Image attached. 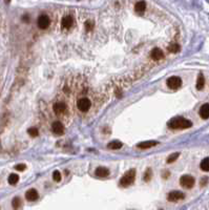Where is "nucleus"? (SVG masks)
Wrapping results in <instances>:
<instances>
[{"label":"nucleus","instance_id":"f257e3e1","mask_svg":"<svg viewBox=\"0 0 209 210\" xmlns=\"http://www.w3.org/2000/svg\"><path fill=\"white\" fill-rule=\"evenodd\" d=\"M167 125L171 129H186L191 127L192 123L191 121L187 120V119L183 117H175V118H172L171 120H169Z\"/></svg>","mask_w":209,"mask_h":210},{"label":"nucleus","instance_id":"f03ea898","mask_svg":"<svg viewBox=\"0 0 209 210\" xmlns=\"http://www.w3.org/2000/svg\"><path fill=\"white\" fill-rule=\"evenodd\" d=\"M136 179V170L134 169H129L123 175V176L120 180V185L122 187H128L134 182Z\"/></svg>","mask_w":209,"mask_h":210},{"label":"nucleus","instance_id":"7ed1b4c3","mask_svg":"<svg viewBox=\"0 0 209 210\" xmlns=\"http://www.w3.org/2000/svg\"><path fill=\"white\" fill-rule=\"evenodd\" d=\"M180 184L181 186L183 187V188L185 189H190L193 187L194 185V178L189 175H185V176H182L180 178Z\"/></svg>","mask_w":209,"mask_h":210},{"label":"nucleus","instance_id":"20e7f679","mask_svg":"<svg viewBox=\"0 0 209 210\" xmlns=\"http://www.w3.org/2000/svg\"><path fill=\"white\" fill-rule=\"evenodd\" d=\"M166 84L170 89H178V88H180L181 85H182V79H181L180 77L172 76L167 79Z\"/></svg>","mask_w":209,"mask_h":210},{"label":"nucleus","instance_id":"39448f33","mask_svg":"<svg viewBox=\"0 0 209 210\" xmlns=\"http://www.w3.org/2000/svg\"><path fill=\"white\" fill-rule=\"evenodd\" d=\"M90 105H92V103H90L89 99L87 98H80L77 101V107L82 112H86L90 108Z\"/></svg>","mask_w":209,"mask_h":210},{"label":"nucleus","instance_id":"423d86ee","mask_svg":"<svg viewBox=\"0 0 209 210\" xmlns=\"http://www.w3.org/2000/svg\"><path fill=\"white\" fill-rule=\"evenodd\" d=\"M49 23H51L49 17L48 15H44V14L40 15L37 19V25L41 30H46L49 26Z\"/></svg>","mask_w":209,"mask_h":210},{"label":"nucleus","instance_id":"0eeeda50","mask_svg":"<svg viewBox=\"0 0 209 210\" xmlns=\"http://www.w3.org/2000/svg\"><path fill=\"white\" fill-rule=\"evenodd\" d=\"M185 198V194L181 191H178V190H174V191H170L167 195V200L170 202H178L180 200H183Z\"/></svg>","mask_w":209,"mask_h":210},{"label":"nucleus","instance_id":"6e6552de","mask_svg":"<svg viewBox=\"0 0 209 210\" xmlns=\"http://www.w3.org/2000/svg\"><path fill=\"white\" fill-rule=\"evenodd\" d=\"M52 130H53L54 134L61 136V135H63V132H64V126H63V124L61 122L56 121V122H54L53 125H52Z\"/></svg>","mask_w":209,"mask_h":210},{"label":"nucleus","instance_id":"1a4fd4ad","mask_svg":"<svg viewBox=\"0 0 209 210\" xmlns=\"http://www.w3.org/2000/svg\"><path fill=\"white\" fill-rule=\"evenodd\" d=\"M61 24H62L63 29H66V30L70 29V27L73 26V24H74V19H73V17H71L70 15L64 16V17L62 18Z\"/></svg>","mask_w":209,"mask_h":210},{"label":"nucleus","instance_id":"9d476101","mask_svg":"<svg viewBox=\"0 0 209 210\" xmlns=\"http://www.w3.org/2000/svg\"><path fill=\"white\" fill-rule=\"evenodd\" d=\"M53 108H54L55 114L61 115L63 112H65V110H66V105L63 103V102H57V103L54 104Z\"/></svg>","mask_w":209,"mask_h":210},{"label":"nucleus","instance_id":"9b49d317","mask_svg":"<svg viewBox=\"0 0 209 210\" xmlns=\"http://www.w3.org/2000/svg\"><path fill=\"white\" fill-rule=\"evenodd\" d=\"M150 57L152 58L153 60H162L164 58V52L162 49L156 48H153L150 52Z\"/></svg>","mask_w":209,"mask_h":210},{"label":"nucleus","instance_id":"f8f14e48","mask_svg":"<svg viewBox=\"0 0 209 210\" xmlns=\"http://www.w3.org/2000/svg\"><path fill=\"white\" fill-rule=\"evenodd\" d=\"M39 198V194H38V191L36 189H30L25 192V199L27 201H36L38 200Z\"/></svg>","mask_w":209,"mask_h":210},{"label":"nucleus","instance_id":"ddd939ff","mask_svg":"<svg viewBox=\"0 0 209 210\" xmlns=\"http://www.w3.org/2000/svg\"><path fill=\"white\" fill-rule=\"evenodd\" d=\"M95 175L99 176V178H106V176H109V170L107 169L106 167H98L97 169L95 170Z\"/></svg>","mask_w":209,"mask_h":210},{"label":"nucleus","instance_id":"4468645a","mask_svg":"<svg viewBox=\"0 0 209 210\" xmlns=\"http://www.w3.org/2000/svg\"><path fill=\"white\" fill-rule=\"evenodd\" d=\"M156 145H158V142H157V141H145V142L139 143V144L137 145V147L141 148V149H147V148L153 147V146H156Z\"/></svg>","mask_w":209,"mask_h":210},{"label":"nucleus","instance_id":"2eb2a0df","mask_svg":"<svg viewBox=\"0 0 209 210\" xmlns=\"http://www.w3.org/2000/svg\"><path fill=\"white\" fill-rule=\"evenodd\" d=\"M200 117L202 119H208L209 118V104H204L201 106V108L199 110Z\"/></svg>","mask_w":209,"mask_h":210},{"label":"nucleus","instance_id":"dca6fc26","mask_svg":"<svg viewBox=\"0 0 209 210\" xmlns=\"http://www.w3.org/2000/svg\"><path fill=\"white\" fill-rule=\"evenodd\" d=\"M145 10H146V2L145 1H138L134 4V11L137 13L142 14Z\"/></svg>","mask_w":209,"mask_h":210},{"label":"nucleus","instance_id":"f3484780","mask_svg":"<svg viewBox=\"0 0 209 210\" xmlns=\"http://www.w3.org/2000/svg\"><path fill=\"white\" fill-rule=\"evenodd\" d=\"M204 85H205V78L202 74H200L199 77H198V80H197V88L199 90H201V89H203Z\"/></svg>","mask_w":209,"mask_h":210},{"label":"nucleus","instance_id":"a211bd4d","mask_svg":"<svg viewBox=\"0 0 209 210\" xmlns=\"http://www.w3.org/2000/svg\"><path fill=\"white\" fill-rule=\"evenodd\" d=\"M200 167L203 171H209V158H205V159L202 160Z\"/></svg>","mask_w":209,"mask_h":210},{"label":"nucleus","instance_id":"6ab92c4d","mask_svg":"<svg viewBox=\"0 0 209 210\" xmlns=\"http://www.w3.org/2000/svg\"><path fill=\"white\" fill-rule=\"evenodd\" d=\"M107 147H108L109 149H114V150H116V149H120L121 147H122V143L119 142V141H112V142L108 143Z\"/></svg>","mask_w":209,"mask_h":210},{"label":"nucleus","instance_id":"aec40b11","mask_svg":"<svg viewBox=\"0 0 209 210\" xmlns=\"http://www.w3.org/2000/svg\"><path fill=\"white\" fill-rule=\"evenodd\" d=\"M18 181H19V176L16 175V173L10 175L9 179H7V182H9L11 185H16L18 183Z\"/></svg>","mask_w":209,"mask_h":210},{"label":"nucleus","instance_id":"412c9836","mask_svg":"<svg viewBox=\"0 0 209 210\" xmlns=\"http://www.w3.org/2000/svg\"><path fill=\"white\" fill-rule=\"evenodd\" d=\"M21 205H22V202H21V200H20V198H18V197H16V198H14L13 199V201H12V206H13V208L14 209H19L21 207Z\"/></svg>","mask_w":209,"mask_h":210},{"label":"nucleus","instance_id":"4be33fe9","mask_svg":"<svg viewBox=\"0 0 209 210\" xmlns=\"http://www.w3.org/2000/svg\"><path fill=\"white\" fill-rule=\"evenodd\" d=\"M180 49H181V46H180V44H178V43H171L168 46V51L170 52H174V54L179 52H180Z\"/></svg>","mask_w":209,"mask_h":210},{"label":"nucleus","instance_id":"5701e85b","mask_svg":"<svg viewBox=\"0 0 209 210\" xmlns=\"http://www.w3.org/2000/svg\"><path fill=\"white\" fill-rule=\"evenodd\" d=\"M179 156H180V153H175L170 154V156L167 158V163H168V164H170V163H174L175 160L179 158Z\"/></svg>","mask_w":209,"mask_h":210},{"label":"nucleus","instance_id":"b1692460","mask_svg":"<svg viewBox=\"0 0 209 210\" xmlns=\"http://www.w3.org/2000/svg\"><path fill=\"white\" fill-rule=\"evenodd\" d=\"M27 132H29V135L31 137H37L38 135H39V131H38V129L36 128V127H31V128L27 129Z\"/></svg>","mask_w":209,"mask_h":210},{"label":"nucleus","instance_id":"393cba45","mask_svg":"<svg viewBox=\"0 0 209 210\" xmlns=\"http://www.w3.org/2000/svg\"><path fill=\"white\" fill-rule=\"evenodd\" d=\"M151 176H152V171H151L150 168H148V169H146V171H145V173H144V181L145 182L150 181Z\"/></svg>","mask_w":209,"mask_h":210},{"label":"nucleus","instance_id":"a878e982","mask_svg":"<svg viewBox=\"0 0 209 210\" xmlns=\"http://www.w3.org/2000/svg\"><path fill=\"white\" fill-rule=\"evenodd\" d=\"M53 179H54V181L60 182V181H61V179H62L61 173H60L58 170H55L54 172H53Z\"/></svg>","mask_w":209,"mask_h":210},{"label":"nucleus","instance_id":"bb28decb","mask_svg":"<svg viewBox=\"0 0 209 210\" xmlns=\"http://www.w3.org/2000/svg\"><path fill=\"white\" fill-rule=\"evenodd\" d=\"M93 29V23L92 21L85 22V30H86V31H92Z\"/></svg>","mask_w":209,"mask_h":210},{"label":"nucleus","instance_id":"cd10ccee","mask_svg":"<svg viewBox=\"0 0 209 210\" xmlns=\"http://www.w3.org/2000/svg\"><path fill=\"white\" fill-rule=\"evenodd\" d=\"M25 165L24 164H18V165H16L15 166V169L16 170H19V171H23L24 169H25Z\"/></svg>","mask_w":209,"mask_h":210},{"label":"nucleus","instance_id":"c85d7f7f","mask_svg":"<svg viewBox=\"0 0 209 210\" xmlns=\"http://www.w3.org/2000/svg\"><path fill=\"white\" fill-rule=\"evenodd\" d=\"M22 20H23V21H25V22H29V20H30L29 16H27V15H24L23 17H22Z\"/></svg>","mask_w":209,"mask_h":210},{"label":"nucleus","instance_id":"c756f323","mask_svg":"<svg viewBox=\"0 0 209 210\" xmlns=\"http://www.w3.org/2000/svg\"><path fill=\"white\" fill-rule=\"evenodd\" d=\"M206 182H207V178H204L203 180H201V185H203V186H204Z\"/></svg>","mask_w":209,"mask_h":210},{"label":"nucleus","instance_id":"7c9ffc66","mask_svg":"<svg viewBox=\"0 0 209 210\" xmlns=\"http://www.w3.org/2000/svg\"><path fill=\"white\" fill-rule=\"evenodd\" d=\"M160 210H163V209H160Z\"/></svg>","mask_w":209,"mask_h":210}]
</instances>
